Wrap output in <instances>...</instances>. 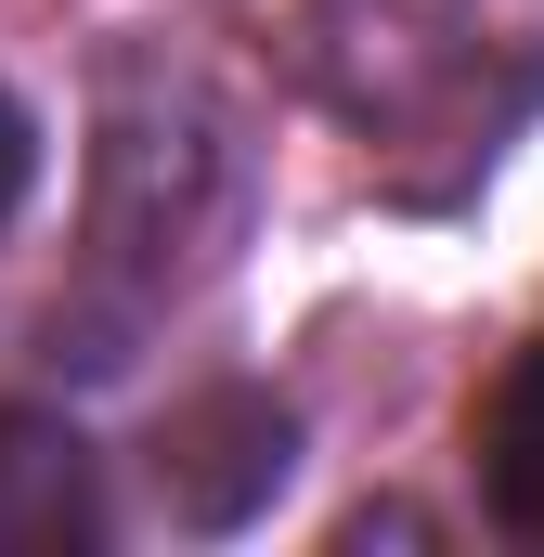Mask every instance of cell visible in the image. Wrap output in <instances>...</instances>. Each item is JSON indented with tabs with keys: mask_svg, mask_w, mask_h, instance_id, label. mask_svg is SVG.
<instances>
[{
	"mask_svg": "<svg viewBox=\"0 0 544 557\" xmlns=\"http://www.w3.org/2000/svg\"><path fill=\"white\" fill-rule=\"evenodd\" d=\"M311 91L441 208L544 117V0H311Z\"/></svg>",
	"mask_w": 544,
	"mask_h": 557,
	"instance_id": "1",
	"label": "cell"
},
{
	"mask_svg": "<svg viewBox=\"0 0 544 557\" xmlns=\"http://www.w3.org/2000/svg\"><path fill=\"white\" fill-rule=\"evenodd\" d=\"M285 467H298V416L272 403V389H195L182 416L156 428V493H169V519L182 532H247L272 493H285Z\"/></svg>",
	"mask_w": 544,
	"mask_h": 557,
	"instance_id": "2",
	"label": "cell"
},
{
	"mask_svg": "<svg viewBox=\"0 0 544 557\" xmlns=\"http://www.w3.org/2000/svg\"><path fill=\"white\" fill-rule=\"evenodd\" d=\"M91 545H104L91 441L39 403H0V557H91Z\"/></svg>",
	"mask_w": 544,
	"mask_h": 557,
	"instance_id": "3",
	"label": "cell"
},
{
	"mask_svg": "<svg viewBox=\"0 0 544 557\" xmlns=\"http://www.w3.org/2000/svg\"><path fill=\"white\" fill-rule=\"evenodd\" d=\"M467 467H480L493 532L544 545V337H519V350H506V376L480 389V416H467Z\"/></svg>",
	"mask_w": 544,
	"mask_h": 557,
	"instance_id": "4",
	"label": "cell"
},
{
	"mask_svg": "<svg viewBox=\"0 0 544 557\" xmlns=\"http://www.w3.org/2000/svg\"><path fill=\"white\" fill-rule=\"evenodd\" d=\"M26 182H39V131H26V104L0 91V221L26 208Z\"/></svg>",
	"mask_w": 544,
	"mask_h": 557,
	"instance_id": "5",
	"label": "cell"
}]
</instances>
